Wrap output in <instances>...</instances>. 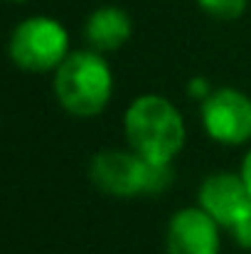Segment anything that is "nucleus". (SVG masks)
Returning <instances> with one entry per match:
<instances>
[{"instance_id":"obj_1","label":"nucleus","mask_w":251,"mask_h":254,"mask_svg":"<svg viewBox=\"0 0 251 254\" xmlns=\"http://www.w3.org/2000/svg\"><path fill=\"white\" fill-rule=\"evenodd\" d=\"M123 133L128 148L146 161L172 163L187 138L180 109L160 94L136 96L123 114Z\"/></svg>"},{"instance_id":"obj_2","label":"nucleus","mask_w":251,"mask_h":254,"mask_svg":"<svg viewBox=\"0 0 251 254\" xmlns=\"http://www.w3.org/2000/svg\"><path fill=\"white\" fill-rule=\"evenodd\" d=\"M52 89L59 106L77 116L94 119L99 116L113 94V72L106 57L96 50H77L54 69Z\"/></svg>"},{"instance_id":"obj_3","label":"nucleus","mask_w":251,"mask_h":254,"mask_svg":"<svg viewBox=\"0 0 251 254\" xmlns=\"http://www.w3.org/2000/svg\"><path fill=\"white\" fill-rule=\"evenodd\" d=\"M91 183L111 195V197H141V195H160L172 183V163H153L141 158L138 153L108 148L99 151L89 163Z\"/></svg>"},{"instance_id":"obj_4","label":"nucleus","mask_w":251,"mask_h":254,"mask_svg":"<svg viewBox=\"0 0 251 254\" xmlns=\"http://www.w3.org/2000/svg\"><path fill=\"white\" fill-rule=\"evenodd\" d=\"M7 55L12 64L25 72H54L69 57V32L50 15L25 17L10 35Z\"/></svg>"},{"instance_id":"obj_5","label":"nucleus","mask_w":251,"mask_h":254,"mask_svg":"<svg viewBox=\"0 0 251 254\" xmlns=\"http://www.w3.org/2000/svg\"><path fill=\"white\" fill-rule=\"evenodd\" d=\"M204 133L222 146H242L251 141V96L234 89H214L200 106Z\"/></svg>"},{"instance_id":"obj_6","label":"nucleus","mask_w":251,"mask_h":254,"mask_svg":"<svg viewBox=\"0 0 251 254\" xmlns=\"http://www.w3.org/2000/svg\"><path fill=\"white\" fill-rule=\"evenodd\" d=\"M197 205L224 230H234L251 212V192L242 173L217 170L200 183Z\"/></svg>"},{"instance_id":"obj_7","label":"nucleus","mask_w":251,"mask_h":254,"mask_svg":"<svg viewBox=\"0 0 251 254\" xmlns=\"http://www.w3.org/2000/svg\"><path fill=\"white\" fill-rule=\"evenodd\" d=\"M219 225L197 205L177 210L165 227L167 254H219Z\"/></svg>"},{"instance_id":"obj_8","label":"nucleus","mask_w":251,"mask_h":254,"mask_svg":"<svg viewBox=\"0 0 251 254\" xmlns=\"http://www.w3.org/2000/svg\"><path fill=\"white\" fill-rule=\"evenodd\" d=\"M133 32L131 15L118 5L96 7L84 22V40L96 52H116L121 50Z\"/></svg>"},{"instance_id":"obj_9","label":"nucleus","mask_w":251,"mask_h":254,"mask_svg":"<svg viewBox=\"0 0 251 254\" xmlns=\"http://www.w3.org/2000/svg\"><path fill=\"white\" fill-rule=\"evenodd\" d=\"M197 5L217 20H237L244 15L249 0H197Z\"/></svg>"},{"instance_id":"obj_10","label":"nucleus","mask_w":251,"mask_h":254,"mask_svg":"<svg viewBox=\"0 0 251 254\" xmlns=\"http://www.w3.org/2000/svg\"><path fill=\"white\" fill-rule=\"evenodd\" d=\"M214 89L209 86V82L204 79V77H192L190 82H187V94L192 96V99H200V101H204L209 94H212Z\"/></svg>"},{"instance_id":"obj_11","label":"nucleus","mask_w":251,"mask_h":254,"mask_svg":"<svg viewBox=\"0 0 251 254\" xmlns=\"http://www.w3.org/2000/svg\"><path fill=\"white\" fill-rule=\"evenodd\" d=\"M232 235H234V240H237L242 247H251V212L232 230Z\"/></svg>"},{"instance_id":"obj_12","label":"nucleus","mask_w":251,"mask_h":254,"mask_svg":"<svg viewBox=\"0 0 251 254\" xmlns=\"http://www.w3.org/2000/svg\"><path fill=\"white\" fill-rule=\"evenodd\" d=\"M239 173H242V178H244V183H247V188H249V192H251V148L247 151V156H244V161H242Z\"/></svg>"},{"instance_id":"obj_13","label":"nucleus","mask_w":251,"mask_h":254,"mask_svg":"<svg viewBox=\"0 0 251 254\" xmlns=\"http://www.w3.org/2000/svg\"><path fill=\"white\" fill-rule=\"evenodd\" d=\"M12 2H27V0H12Z\"/></svg>"}]
</instances>
